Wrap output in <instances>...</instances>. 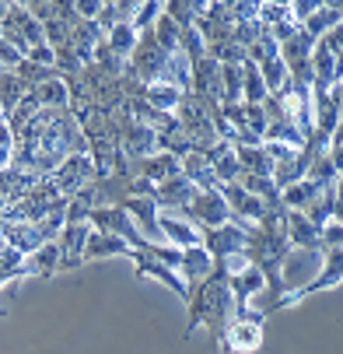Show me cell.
Wrapping results in <instances>:
<instances>
[{
    "mask_svg": "<svg viewBox=\"0 0 343 354\" xmlns=\"http://www.w3.org/2000/svg\"><path fill=\"white\" fill-rule=\"evenodd\" d=\"M175 120H179V127H182V133L189 137V144H193V151H207L214 140H221L217 137V130H214V120L207 116V109L196 102L193 95H182V102L175 106V113H172Z\"/></svg>",
    "mask_w": 343,
    "mask_h": 354,
    "instance_id": "cell-4",
    "label": "cell"
},
{
    "mask_svg": "<svg viewBox=\"0 0 343 354\" xmlns=\"http://www.w3.org/2000/svg\"><path fill=\"white\" fill-rule=\"evenodd\" d=\"M266 84L259 77V67L245 60L242 64V102H249V106H263V98H266Z\"/></svg>",
    "mask_w": 343,
    "mask_h": 354,
    "instance_id": "cell-29",
    "label": "cell"
},
{
    "mask_svg": "<svg viewBox=\"0 0 343 354\" xmlns=\"http://www.w3.org/2000/svg\"><path fill=\"white\" fill-rule=\"evenodd\" d=\"M319 8H322V0H291V4H287V11H291V18H294V21H298V25H302V21H305L308 15H315Z\"/></svg>",
    "mask_w": 343,
    "mask_h": 354,
    "instance_id": "cell-35",
    "label": "cell"
},
{
    "mask_svg": "<svg viewBox=\"0 0 343 354\" xmlns=\"http://www.w3.org/2000/svg\"><path fill=\"white\" fill-rule=\"evenodd\" d=\"M137 25L133 21H116L109 32H106V46H109V53L119 57V60H130L133 53V46H137Z\"/></svg>",
    "mask_w": 343,
    "mask_h": 354,
    "instance_id": "cell-25",
    "label": "cell"
},
{
    "mask_svg": "<svg viewBox=\"0 0 343 354\" xmlns=\"http://www.w3.org/2000/svg\"><path fill=\"white\" fill-rule=\"evenodd\" d=\"M49 179L57 183L60 196H74L81 186L95 183V162H91L88 151H74V155H67L53 172H49Z\"/></svg>",
    "mask_w": 343,
    "mask_h": 354,
    "instance_id": "cell-8",
    "label": "cell"
},
{
    "mask_svg": "<svg viewBox=\"0 0 343 354\" xmlns=\"http://www.w3.org/2000/svg\"><path fill=\"white\" fill-rule=\"evenodd\" d=\"M340 18H343V11H329V8H319L315 15H308L305 21H302V28H305V35L315 42V39H322L333 25H340Z\"/></svg>",
    "mask_w": 343,
    "mask_h": 354,
    "instance_id": "cell-32",
    "label": "cell"
},
{
    "mask_svg": "<svg viewBox=\"0 0 343 354\" xmlns=\"http://www.w3.org/2000/svg\"><path fill=\"white\" fill-rule=\"evenodd\" d=\"M158 81H165V84H175L182 95H189V84H193V74H189V60H186V53L179 49V53H168V60H165V71H161V77Z\"/></svg>",
    "mask_w": 343,
    "mask_h": 354,
    "instance_id": "cell-27",
    "label": "cell"
},
{
    "mask_svg": "<svg viewBox=\"0 0 343 354\" xmlns=\"http://www.w3.org/2000/svg\"><path fill=\"white\" fill-rule=\"evenodd\" d=\"M0 32H4V39L18 49L21 57L28 53V49H35V46H46V32H42V25H39L25 8H11L8 18L0 21Z\"/></svg>",
    "mask_w": 343,
    "mask_h": 354,
    "instance_id": "cell-6",
    "label": "cell"
},
{
    "mask_svg": "<svg viewBox=\"0 0 343 354\" xmlns=\"http://www.w3.org/2000/svg\"><path fill=\"white\" fill-rule=\"evenodd\" d=\"M210 267H214V257L204 249V245H189V249H182V260H179V277H182V284H186V301H189V295H193V288L200 284L207 274H210Z\"/></svg>",
    "mask_w": 343,
    "mask_h": 354,
    "instance_id": "cell-17",
    "label": "cell"
},
{
    "mask_svg": "<svg viewBox=\"0 0 343 354\" xmlns=\"http://www.w3.org/2000/svg\"><path fill=\"white\" fill-rule=\"evenodd\" d=\"M0 245H4V239H0Z\"/></svg>",
    "mask_w": 343,
    "mask_h": 354,
    "instance_id": "cell-44",
    "label": "cell"
},
{
    "mask_svg": "<svg viewBox=\"0 0 343 354\" xmlns=\"http://www.w3.org/2000/svg\"><path fill=\"white\" fill-rule=\"evenodd\" d=\"M165 60H168V53L158 46V39H155L151 25H147V28H140V32H137V46H133V53H130V60H126V74H130V77H137L140 84H151V81H158V77H161Z\"/></svg>",
    "mask_w": 343,
    "mask_h": 354,
    "instance_id": "cell-3",
    "label": "cell"
},
{
    "mask_svg": "<svg viewBox=\"0 0 343 354\" xmlns=\"http://www.w3.org/2000/svg\"><path fill=\"white\" fill-rule=\"evenodd\" d=\"M144 98H147L155 109H161V113H175V106L182 102V91H179L175 84L151 81V84H144Z\"/></svg>",
    "mask_w": 343,
    "mask_h": 354,
    "instance_id": "cell-28",
    "label": "cell"
},
{
    "mask_svg": "<svg viewBox=\"0 0 343 354\" xmlns=\"http://www.w3.org/2000/svg\"><path fill=\"white\" fill-rule=\"evenodd\" d=\"M11 155H14V137H11V127L0 123V169L11 165Z\"/></svg>",
    "mask_w": 343,
    "mask_h": 354,
    "instance_id": "cell-36",
    "label": "cell"
},
{
    "mask_svg": "<svg viewBox=\"0 0 343 354\" xmlns=\"http://www.w3.org/2000/svg\"><path fill=\"white\" fill-rule=\"evenodd\" d=\"M242 267H249V257H245V252H231V257H217L214 260L210 274L193 288V295L186 301L189 323H186L182 340H189L193 330H200V326H207L217 344L224 340V330L235 319V298H231V288H228V274H235Z\"/></svg>",
    "mask_w": 343,
    "mask_h": 354,
    "instance_id": "cell-2",
    "label": "cell"
},
{
    "mask_svg": "<svg viewBox=\"0 0 343 354\" xmlns=\"http://www.w3.org/2000/svg\"><path fill=\"white\" fill-rule=\"evenodd\" d=\"M340 277H343V257H340V249H326V263H322L319 277H315L312 284H302V288H294V291L273 298L270 306H266V316H270V313H280V309H291V306H298L302 298H308V295H315V291H322V288H336Z\"/></svg>",
    "mask_w": 343,
    "mask_h": 354,
    "instance_id": "cell-5",
    "label": "cell"
},
{
    "mask_svg": "<svg viewBox=\"0 0 343 354\" xmlns=\"http://www.w3.org/2000/svg\"><path fill=\"white\" fill-rule=\"evenodd\" d=\"M182 176L196 186V189H221V179L214 172V165L204 158V151H189L182 158Z\"/></svg>",
    "mask_w": 343,
    "mask_h": 354,
    "instance_id": "cell-22",
    "label": "cell"
},
{
    "mask_svg": "<svg viewBox=\"0 0 343 354\" xmlns=\"http://www.w3.org/2000/svg\"><path fill=\"white\" fill-rule=\"evenodd\" d=\"M151 32H155V39H158V46L165 49V53H179V42H182V28L161 11L155 21H151Z\"/></svg>",
    "mask_w": 343,
    "mask_h": 354,
    "instance_id": "cell-30",
    "label": "cell"
},
{
    "mask_svg": "<svg viewBox=\"0 0 343 354\" xmlns=\"http://www.w3.org/2000/svg\"><path fill=\"white\" fill-rule=\"evenodd\" d=\"M106 39V28L98 25V21H84V18H77L74 25H70V35H67V46L77 53V60L81 64H91V57H95V46Z\"/></svg>",
    "mask_w": 343,
    "mask_h": 354,
    "instance_id": "cell-19",
    "label": "cell"
},
{
    "mask_svg": "<svg viewBox=\"0 0 343 354\" xmlns=\"http://www.w3.org/2000/svg\"><path fill=\"white\" fill-rule=\"evenodd\" d=\"M221 4H231V0H221Z\"/></svg>",
    "mask_w": 343,
    "mask_h": 354,
    "instance_id": "cell-42",
    "label": "cell"
},
{
    "mask_svg": "<svg viewBox=\"0 0 343 354\" xmlns=\"http://www.w3.org/2000/svg\"><path fill=\"white\" fill-rule=\"evenodd\" d=\"M119 207L133 218V225L140 228V235L147 242H165L161 239V228H158V204H155L151 196H144V193L126 196V200H119Z\"/></svg>",
    "mask_w": 343,
    "mask_h": 354,
    "instance_id": "cell-13",
    "label": "cell"
},
{
    "mask_svg": "<svg viewBox=\"0 0 343 354\" xmlns=\"http://www.w3.org/2000/svg\"><path fill=\"white\" fill-rule=\"evenodd\" d=\"M204 158L214 165L221 186H224V183H235V176H238V162H235V144H231V140H214V144L204 151Z\"/></svg>",
    "mask_w": 343,
    "mask_h": 354,
    "instance_id": "cell-23",
    "label": "cell"
},
{
    "mask_svg": "<svg viewBox=\"0 0 343 354\" xmlns=\"http://www.w3.org/2000/svg\"><path fill=\"white\" fill-rule=\"evenodd\" d=\"M196 193H200V189H196L182 172L151 186V200L158 204V211H165V207H168V211H186V207H189V200H193Z\"/></svg>",
    "mask_w": 343,
    "mask_h": 354,
    "instance_id": "cell-12",
    "label": "cell"
},
{
    "mask_svg": "<svg viewBox=\"0 0 343 354\" xmlns=\"http://www.w3.org/2000/svg\"><path fill=\"white\" fill-rule=\"evenodd\" d=\"M0 39H4V32H0Z\"/></svg>",
    "mask_w": 343,
    "mask_h": 354,
    "instance_id": "cell-43",
    "label": "cell"
},
{
    "mask_svg": "<svg viewBox=\"0 0 343 354\" xmlns=\"http://www.w3.org/2000/svg\"><path fill=\"white\" fill-rule=\"evenodd\" d=\"M204 249L210 257H231V252H245V228L235 221H224L217 228H204Z\"/></svg>",
    "mask_w": 343,
    "mask_h": 354,
    "instance_id": "cell-14",
    "label": "cell"
},
{
    "mask_svg": "<svg viewBox=\"0 0 343 354\" xmlns=\"http://www.w3.org/2000/svg\"><path fill=\"white\" fill-rule=\"evenodd\" d=\"M74 11H77V18L95 21L98 15H102V0H74Z\"/></svg>",
    "mask_w": 343,
    "mask_h": 354,
    "instance_id": "cell-38",
    "label": "cell"
},
{
    "mask_svg": "<svg viewBox=\"0 0 343 354\" xmlns=\"http://www.w3.org/2000/svg\"><path fill=\"white\" fill-rule=\"evenodd\" d=\"M221 344H224L221 347L224 354H231V351H259L263 347V323L259 319H231Z\"/></svg>",
    "mask_w": 343,
    "mask_h": 354,
    "instance_id": "cell-16",
    "label": "cell"
},
{
    "mask_svg": "<svg viewBox=\"0 0 343 354\" xmlns=\"http://www.w3.org/2000/svg\"><path fill=\"white\" fill-rule=\"evenodd\" d=\"M221 109L242 102V64H221Z\"/></svg>",
    "mask_w": 343,
    "mask_h": 354,
    "instance_id": "cell-31",
    "label": "cell"
},
{
    "mask_svg": "<svg viewBox=\"0 0 343 354\" xmlns=\"http://www.w3.org/2000/svg\"><path fill=\"white\" fill-rule=\"evenodd\" d=\"M32 91L39 95L42 106H70V91H67V84H63L60 77H49V81L35 84Z\"/></svg>",
    "mask_w": 343,
    "mask_h": 354,
    "instance_id": "cell-33",
    "label": "cell"
},
{
    "mask_svg": "<svg viewBox=\"0 0 343 354\" xmlns=\"http://www.w3.org/2000/svg\"><path fill=\"white\" fill-rule=\"evenodd\" d=\"M235 162H238V172L263 176V179L273 176V162L263 144H235Z\"/></svg>",
    "mask_w": 343,
    "mask_h": 354,
    "instance_id": "cell-21",
    "label": "cell"
},
{
    "mask_svg": "<svg viewBox=\"0 0 343 354\" xmlns=\"http://www.w3.org/2000/svg\"><path fill=\"white\" fill-rule=\"evenodd\" d=\"M11 8H14V4H11V0H0V21H4V18H8V11H11Z\"/></svg>",
    "mask_w": 343,
    "mask_h": 354,
    "instance_id": "cell-40",
    "label": "cell"
},
{
    "mask_svg": "<svg viewBox=\"0 0 343 354\" xmlns=\"http://www.w3.org/2000/svg\"><path fill=\"white\" fill-rule=\"evenodd\" d=\"M221 116L231 123L235 130V144H263V130H266V113L263 106H249V102H235V106H224Z\"/></svg>",
    "mask_w": 343,
    "mask_h": 354,
    "instance_id": "cell-7",
    "label": "cell"
},
{
    "mask_svg": "<svg viewBox=\"0 0 343 354\" xmlns=\"http://www.w3.org/2000/svg\"><path fill=\"white\" fill-rule=\"evenodd\" d=\"M158 228H161V239L175 249H189V245H204V228L193 225L189 218H172L165 211H158Z\"/></svg>",
    "mask_w": 343,
    "mask_h": 354,
    "instance_id": "cell-15",
    "label": "cell"
},
{
    "mask_svg": "<svg viewBox=\"0 0 343 354\" xmlns=\"http://www.w3.org/2000/svg\"><path fill=\"white\" fill-rule=\"evenodd\" d=\"M11 137H14L11 165L32 169L39 176H49L74 151H88L70 106H42L32 120L14 127Z\"/></svg>",
    "mask_w": 343,
    "mask_h": 354,
    "instance_id": "cell-1",
    "label": "cell"
},
{
    "mask_svg": "<svg viewBox=\"0 0 343 354\" xmlns=\"http://www.w3.org/2000/svg\"><path fill=\"white\" fill-rule=\"evenodd\" d=\"M319 232H322V225L329 221V218H336L340 214V183H333V186H326L315 200H312V204L302 211Z\"/></svg>",
    "mask_w": 343,
    "mask_h": 354,
    "instance_id": "cell-24",
    "label": "cell"
},
{
    "mask_svg": "<svg viewBox=\"0 0 343 354\" xmlns=\"http://www.w3.org/2000/svg\"><path fill=\"white\" fill-rule=\"evenodd\" d=\"M221 196H224V204H228V211H231V221H235L238 228L256 225V221H263V214H266V200L245 193L238 183H224V186H221Z\"/></svg>",
    "mask_w": 343,
    "mask_h": 354,
    "instance_id": "cell-10",
    "label": "cell"
},
{
    "mask_svg": "<svg viewBox=\"0 0 343 354\" xmlns=\"http://www.w3.org/2000/svg\"><path fill=\"white\" fill-rule=\"evenodd\" d=\"M193 225H200V228H217L224 221H231V211L224 204V196L221 189H200L193 200H189V207L182 211Z\"/></svg>",
    "mask_w": 343,
    "mask_h": 354,
    "instance_id": "cell-9",
    "label": "cell"
},
{
    "mask_svg": "<svg viewBox=\"0 0 343 354\" xmlns=\"http://www.w3.org/2000/svg\"><path fill=\"white\" fill-rule=\"evenodd\" d=\"M322 8H329V11H343V0H322Z\"/></svg>",
    "mask_w": 343,
    "mask_h": 354,
    "instance_id": "cell-39",
    "label": "cell"
},
{
    "mask_svg": "<svg viewBox=\"0 0 343 354\" xmlns=\"http://www.w3.org/2000/svg\"><path fill=\"white\" fill-rule=\"evenodd\" d=\"M102 257H130V260H133V249H130L119 235H109V232H102V228H91V232H88V242H84V252H81V263L102 260Z\"/></svg>",
    "mask_w": 343,
    "mask_h": 354,
    "instance_id": "cell-18",
    "label": "cell"
},
{
    "mask_svg": "<svg viewBox=\"0 0 343 354\" xmlns=\"http://www.w3.org/2000/svg\"><path fill=\"white\" fill-rule=\"evenodd\" d=\"M259 8H263V0H231L228 11L235 21H256L259 18Z\"/></svg>",
    "mask_w": 343,
    "mask_h": 354,
    "instance_id": "cell-34",
    "label": "cell"
},
{
    "mask_svg": "<svg viewBox=\"0 0 343 354\" xmlns=\"http://www.w3.org/2000/svg\"><path fill=\"white\" fill-rule=\"evenodd\" d=\"M11 4H14V8H28V0H11Z\"/></svg>",
    "mask_w": 343,
    "mask_h": 354,
    "instance_id": "cell-41",
    "label": "cell"
},
{
    "mask_svg": "<svg viewBox=\"0 0 343 354\" xmlns=\"http://www.w3.org/2000/svg\"><path fill=\"white\" fill-rule=\"evenodd\" d=\"M25 95H28V84L18 74H11V71L0 74V113H4V120L14 113V106L21 102Z\"/></svg>",
    "mask_w": 343,
    "mask_h": 354,
    "instance_id": "cell-26",
    "label": "cell"
},
{
    "mask_svg": "<svg viewBox=\"0 0 343 354\" xmlns=\"http://www.w3.org/2000/svg\"><path fill=\"white\" fill-rule=\"evenodd\" d=\"M21 60H25V57L18 53V49H14L8 39H0V67H4V71H14Z\"/></svg>",
    "mask_w": 343,
    "mask_h": 354,
    "instance_id": "cell-37",
    "label": "cell"
},
{
    "mask_svg": "<svg viewBox=\"0 0 343 354\" xmlns=\"http://www.w3.org/2000/svg\"><path fill=\"white\" fill-rule=\"evenodd\" d=\"M287 242H291V249H319V252H326L322 232L302 211H287Z\"/></svg>",
    "mask_w": 343,
    "mask_h": 354,
    "instance_id": "cell-20",
    "label": "cell"
},
{
    "mask_svg": "<svg viewBox=\"0 0 343 354\" xmlns=\"http://www.w3.org/2000/svg\"><path fill=\"white\" fill-rule=\"evenodd\" d=\"M182 172V158L168 155V151H155L147 158H130L126 162V176H137V179H147V183H161V179H172Z\"/></svg>",
    "mask_w": 343,
    "mask_h": 354,
    "instance_id": "cell-11",
    "label": "cell"
}]
</instances>
